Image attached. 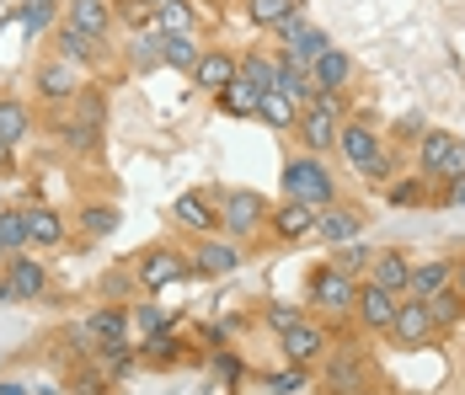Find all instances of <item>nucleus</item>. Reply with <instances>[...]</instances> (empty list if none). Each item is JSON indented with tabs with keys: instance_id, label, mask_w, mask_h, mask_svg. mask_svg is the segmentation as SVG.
Returning a JSON list of instances; mask_svg holds the SVG:
<instances>
[{
	"instance_id": "obj_7",
	"label": "nucleus",
	"mask_w": 465,
	"mask_h": 395,
	"mask_svg": "<svg viewBox=\"0 0 465 395\" xmlns=\"http://www.w3.org/2000/svg\"><path fill=\"white\" fill-rule=\"evenodd\" d=\"M129 310H118V305H102L86 315V326L75 331V342L81 348H96V352H107V348H129Z\"/></svg>"
},
{
	"instance_id": "obj_25",
	"label": "nucleus",
	"mask_w": 465,
	"mask_h": 395,
	"mask_svg": "<svg viewBox=\"0 0 465 395\" xmlns=\"http://www.w3.org/2000/svg\"><path fill=\"white\" fill-rule=\"evenodd\" d=\"M75 33H86L102 44V33H107V22H113V11H107V0H70V16H64Z\"/></svg>"
},
{
	"instance_id": "obj_21",
	"label": "nucleus",
	"mask_w": 465,
	"mask_h": 395,
	"mask_svg": "<svg viewBox=\"0 0 465 395\" xmlns=\"http://www.w3.org/2000/svg\"><path fill=\"white\" fill-rule=\"evenodd\" d=\"M450 150H455V133H450V129H422V139H418V172L422 176H444Z\"/></svg>"
},
{
	"instance_id": "obj_1",
	"label": "nucleus",
	"mask_w": 465,
	"mask_h": 395,
	"mask_svg": "<svg viewBox=\"0 0 465 395\" xmlns=\"http://www.w3.org/2000/svg\"><path fill=\"white\" fill-rule=\"evenodd\" d=\"M283 198L311 203L322 214V209L337 203V176L322 166V155H289V166H283Z\"/></svg>"
},
{
	"instance_id": "obj_45",
	"label": "nucleus",
	"mask_w": 465,
	"mask_h": 395,
	"mask_svg": "<svg viewBox=\"0 0 465 395\" xmlns=\"http://www.w3.org/2000/svg\"><path fill=\"white\" fill-rule=\"evenodd\" d=\"M177 337H161V331H155V337H150V342H144V358H155V363H161V358H177Z\"/></svg>"
},
{
	"instance_id": "obj_9",
	"label": "nucleus",
	"mask_w": 465,
	"mask_h": 395,
	"mask_svg": "<svg viewBox=\"0 0 465 395\" xmlns=\"http://www.w3.org/2000/svg\"><path fill=\"white\" fill-rule=\"evenodd\" d=\"M187 75H193V86H198V91L225 96V91L235 86V75H241V59L225 54V48H203V54H198V64H193Z\"/></svg>"
},
{
	"instance_id": "obj_44",
	"label": "nucleus",
	"mask_w": 465,
	"mask_h": 395,
	"mask_svg": "<svg viewBox=\"0 0 465 395\" xmlns=\"http://www.w3.org/2000/svg\"><path fill=\"white\" fill-rule=\"evenodd\" d=\"M439 182H465V139H455V150H450V161H444V176Z\"/></svg>"
},
{
	"instance_id": "obj_17",
	"label": "nucleus",
	"mask_w": 465,
	"mask_h": 395,
	"mask_svg": "<svg viewBox=\"0 0 465 395\" xmlns=\"http://www.w3.org/2000/svg\"><path fill=\"white\" fill-rule=\"evenodd\" d=\"M48 283V272L33 257H11L5 262V278H0V300H38Z\"/></svg>"
},
{
	"instance_id": "obj_22",
	"label": "nucleus",
	"mask_w": 465,
	"mask_h": 395,
	"mask_svg": "<svg viewBox=\"0 0 465 395\" xmlns=\"http://www.w3.org/2000/svg\"><path fill=\"white\" fill-rule=\"evenodd\" d=\"M407 278H412V262H407L401 252H374L370 283H380V289H391V294H401V300H407Z\"/></svg>"
},
{
	"instance_id": "obj_15",
	"label": "nucleus",
	"mask_w": 465,
	"mask_h": 395,
	"mask_svg": "<svg viewBox=\"0 0 465 395\" xmlns=\"http://www.w3.org/2000/svg\"><path fill=\"white\" fill-rule=\"evenodd\" d=\"M391 337H396L401 348H428V342L439 337V326H433V315H428V305H422V300H401Z\"/></svg>"
},
{
	"instance_id": "obj_49",
	"label": "nucleus",
	"mask_w": 465,
	"mask_h": 395,
	"mask_svg": "<svg viewBox=\"0 0 465 395\" xmlns=\"http://www.w3.org/2000/svg\"><path fill=\"white\" fill-rule=\"evenodd\" d=\"M455 289H460V294H465V257H460V262H455Z\"/></svg>"
},
{
	"instance_id": "obj_29",
	"label": "nucleus",
	"mask_w": 465,
	"mask_h": 395,
	"mask_svg": "<svg viewBox=\"0 0 465 395\" xmlns=\"http://www.w3.org/2000/svg\"><path fill=\"white\" fill-rule=\"evenodd\" d=\"M33 129V113H27V102H16V96H0V144H16V139H27Z\"/></svg>"
},
{
	"instance_id": "obj_24",
	"label": "nucleus",
	"mask_w": 465,
	"mask_h": 395,
	"mask_svg": "<svg viewBox=\"0 0 465 395\" xmlns=\"http://www.w3.org/2000/svg\"><path fill=\"white\" fill-rule=\"evenodd\" d=\"M246 16H252L257 27H268V33H279L283 22H294V16H305V0H246Z\"/></svg>"
},
{
	"instance_id": "obj_26",
	"label": "nucleus",
	"mask_w": 465,
	"mask_h": 395,
	"mask_svg": "<svg viewBox=\"0 0 465 395\" xmlns=\"http://www.w3.org/2000/svg\"><path fill=\"white\" fill-rule=\"evenodd\" d=\"M38 96H48V102L81 96V75H75L64 59H54V64H44V70H38Z\"/></svg>"
},
{
	"instance_id": "obj_46",
	"label": "nucleus",
	"mask_w": 465,
	"mask_h": 395,
	"mask_svg": "<svg viewBox=\"0 0 465 395\" xmlns=\"http://www.w3.org/2000/svg\"><path fill=\"white\" fill-rule=\"evenodd\" d=\"M134 54H140V64H161V33L150 27V33H144L140 44H134Z\"/></svg>"
},
{
	"instance_id": "obj_43",
	"label": "nucleus",
	"mask_w": 465,
	"mask_h": 395,
	"mask_svg": "<svg viewBox=\"0 0 465 395\" xmlns=\"http://www.w3.org/2000/svg\"><path fill=\"white\" fill-rule=\"evenodd\" d=\"M268 385H273V395H300V390H305V369H294V363H289V369L273 374Z\"/></svg>"
},
{
	"instance_id": "obj_30",
	"label": "nucleus",
	"mask_w": 465,
	"mask_h": 395,
	"mask_svg": "<svg viewBox=\"0 0 465 395\" xmlns=\"http://www.w3.org/2000/svg\"><path fill=\"white\" fill-rule=\"evenodd\" d=\"M27 246V209H0V257H22Z\"/></svg>"
},
{
	"instance_id": "obj_51",
	"label": "nucleus",
	"mask_w": 465,
	"mask_h": 395,
	"mask_svg": "<svg viewBox=\"0 0 465 395\" xmlns=\"http://www.w3.org/2000/svg\"><path fill=\"white\" fill-rule=\"evenodd\" d=\"M5 161H11V144H0V166H5Z\"/></svg>"
},
{
	"instance_id": "obj_4",
	"label": "nucleus",
	"mask_w": 465,
	"mask_h": 395,
	"mask_svg": "<svg viewBox=\"0 0 465 395\" xmlns=\"http://www.w3.org/2000/svg\"><path fill=\"white\" fill-rule=\"evenodd\" d=\"M300 144H305V155H326V150H337V139H342V96H311V107L300 113Z\"/></svg>"
},
{
	"instance_id": "obj_41",
	"label": "nucleus",
	"mask_w": 465,
	"mask_h": 395,
	"mask_svg": "<svg viewBox=\"0 0 465 395\" xmlns=\"http://www.w3.org/2000/svg\"><path fill=\"white\" fill-rule=\"evenodd\" d=\"M300 321H305V310H294V305H268V326H273V331H294V326H300Z\"/></svg>"
},
{
	"instance_id": "obj_27",
	"label": "nucleus",
	"mask_w": 465,
	"mask_h": 395,
	"mask_svg": "<svg viewBox=\"0 0 465 395\" xmlns=\"http://www.w3.org/2000/svg\"><path fill=\"white\" fill-rule=\"evenodd\" d=\"M150 27L166 38V33H187L193 27V11L187 0H150Z\"/></svg>"
},
{
	"instance_id": "obj_10",
	"label": "nucleus",
	"mask_w": 465,
	"mask_h": 395,
	"mask_svg": "<svg viewBox=\"0 0 465 395\" xmlns=\"http://www.w3.org/2000/svg\"><path fill=\"white\" fill-rule=\"evenodd\" d=\"M279 342H283V358H289L294 369H305V363H322L326 348H331L326 326H322V321H311V315H305V321H300L294 331H283Z\"/></svg>"
},
{
	"instance_id": "obj_6",
	"label": "nucleus",
	"mask_w": 465,
	"mask_h": 395,
	"mask_svg": "<svg viewBox=\"0 0 465 395\" xmlns=\"http://www.w3.org/2000/svg\"><path fill=\"white\" fill-rule=\"evenodd\" d=\"M322 385L331 395H364V385H370V358L359 348H326L322 358Z\"/></svg>"
},
{
	"instance_id": "obj_12",
	"label": "nucleus",
	"mask_w": 465,
	"mask_h": 395,
	"mask_svg": "<svg viewBox=\"0 0 465 395\" xmlns=\"http://www.w3.org/2000/svg\"><path fill=\"white\" fill-rule=\"evenodd\" d=\"M102 118H107L102 96H96V91H81V102H75V123H64V144H75V150H96V144H102Z\"/></svg>"
},
{
	"instance_id": "obj_11",
	"label": "nucleus",
	"mask_w": 465,
	"mask_h": 395,
	"mask_svg": "<svg viewBox=\"0 0 465 395\" xmlns=\"http://www.w3.org/2000/svg\"><path fill=\"white\" fill-rule=\"evenodd\" d=\"M396 310H401V294H391V289H380V283H359V305H353V315H359V326H370V331H391L396 326Z\"/></svg>"
},
{
	"instance_id": "obj_3",
	"label": "nucleus",
	"mask_w": 465,
	"mask_h": 395,
	"mask_svg": "<svg viewBox=\"0 0 465 395\" xmlns=\"http://www.w3.org/2000/svg\"><path fill=\"white\" fill-rule=\"evenodd\" d=\"M268 214H273V209H268L262 193H252V187H231V193L220 198V235L241 246V241H252V235L268 224Z\"/></svg>"
},
{
	"instance_id": "obj_42",
	"label": "nucleus",
	"mask_w": 465,
	"mask_h": 395,
	"mask_svg": "<svg viewBox=\"0 0 465 395\" xmlns=\"http://www.w3.org/2000/svg\"><path fill=\"white\" fill-rule=\"evenodd\" d=\"M129 321L140 326L144 337H155V331H161V326H166L172 315H166V310H155V305H140V310H134V315H129Z\"/></svg>"
},
{
	"instance_id": "obj_20",
	"label": "nucleus",
	"mask_w": 465,
	"mask_h": 395,
	"mask_svg": "<svg viewBox=\"0 0 465 395\" xmlns=\"http://www.w3.org/2000/svg\"><path fill=\"white\" fill-rule=\"evenodd\" d=\"M172 220L183 224V230H198V235H214L220 230V214L209 209V193H183L172 203Z\"/></svg>"
},
{
	"instance_id": "obj_47",
	"label": "nucleus",
	"mask_w": 465,
	"mask_h": 395,
	"mask_svg": "<svg viewBox=\"0 0 465 395\" xmlns=\"http://www.w3.org/2000/svg\"><path fill=\"white\" fill-rule=\"evenodd\" d=\"M54 22V0H27V27L38 33V27H48Z\"/></svg>"
},
{
	"instance_id": "obj_48",
	"label": "nucleus",
	"mask_w": 465,
	"mask_h": 395,
	"mask_svg": "<svg viewBox=\"0 0 465 395\" xmlns=\"http://www.w3.org/2000/svg\"><path fill=\"white\" fill-rule=\"evenodd\" d=\"M444 203H450V209H465V182H450V187H444Z\"/></svg>"
},
{
	"instance_id": "obj_33",
	"label": "nucleus",
	"mask_w": 465,
	"mask_h": 395,
	"mask_svg": "<svg viewBox=\"0 0 465 395\" xmlns=\"http://www.w3.org/2000/svg\"><path fill=\"white\" fill-rule=\"evenodd\" d=\"M428 315H433V326H439V331H444V326H455V321H465V294L450 283L444 294H433V300H428Z\"/></svg>"
},
{
	"instance_id": "obj_39",
	"label": "nucleus",
	"mask_w": 465,
	"mask_h": 395,
	"mask_svg": "<svg viewBox=\"0 0 465 395\" xmlns=\"http://www.w3.org/2000/svg\"><path fill=\"white\" fill-rule=\"evenodd\" d=\"M391 203H396V209H418V203H428V182H422V172L401 176V182L391 187Z\"/></svg>"
},
{
	"instance_id": "obj_2",
	"label": "nucleus",
	"mask_w": 465,
	"mask_h": 395,
	"mask_svg": "<svg viewBox=\"0 0 465 395\" xmlns=\"http://www.w3.org/2000/svg\"><path fill=\"white\" fill-rule=\"evenodd\" d=\"M337 150L348 155V166L364 176V182H391V150L380 144L374 123H342V139Z\"/></svg>"
},
{
	"instance_id": "obj_18",
	"label": "nucleus",
	"mask_w": 465,
	"mask_h": 395,
	"mask_svg": "<svg viewBox=\"0 0 465 395\" xmlns=\"http://www.w3.org/2000/svg\"><path fill=\"white\" fill-rule=\"evenodd\" d=\"M241 267V246L235 241H214V235H203V246L193 252V272H203V278H225Z\"/></svg>"
},
{
	"instance_id": "obj_28",
	"label": "nucleus",
	"mask_w": 465,
	"mask_h": 395,
	"mask_svg": "<svg viewBox=\"0 0 465 395\" xmlns=\"http://www.w3.org/2000/svg\"><path fill=\"white\" fill-rule=\"evenodd\" d=\"M262 96H268V91H257L252 81H246V75H235V86L225 91V96H220V107H225L231 118H257V107H262Z\"/></svg>"
},
{
	"instance_id": "obj_8",
	"label": "nucleus",
	"mask_w": 465,
	"mask_h": 395,
	"mask_svg": "<svg viewBox=\"0 0 465 395\" xmlns=\"http://www.w3.org/2000/svg\"><path fill=\"white\" fill-rule=\"evenodd\" d=\"M183 272H193V257H183V252H172V246H150L140 262H134V278H140V289H166V283H177Z\"/></svg>"
},
{
	"instance_id": "obj_23",
	"label": "nucleus",
	"mask_w": 465,
	"mask_h": 395,
	"mask_svg": "<svg viewBox=\"0 0 465 395\" xmlns=\"http://www.w3.org/2000/svg\"><path fill=\"white\" fill-rule=\"evenodd\" d=\"M59 241H64V220H59L54 209H44V203H27V246L48 252V246H59Z\"/></svg>"
},
{
	"instance_id": "obj_14",
	"label": "nucleus",
	"mask_w": 465,
	"mask_h": 395,
	"mask_svg": "<svg viewBox=\"0 0 465 395\" xmlns=\"http://www.w3.org/2000/svg\"><path fill=\"white\" fill-rule=\"evenodd\" d=\"M348 81H353V54H342V48H326L311 64V96H342Z\"/></svg>"
},
{
	"instance_id": "obj_16",
	"label": "nucleus",
	"mask_w": 465,
	"mask_h": 395,
	"mask_svg": "<svg viewBox=\"0 0 465 395\" xmlns=\"http://www.w3.org/2000/svg\"><path fill=\"white\" fill-rule=\"evenodd\" d=\"M359 235H364V214H359V209H348V203H331V209L316 214V241H326L331 252H337V246H348V241H359Z\"/></svg>"
},
{
	"instance_id": "obj_34",
	"label": "nucleus",
	"mask_w": 465,
	"mask_h": 395,
	"mask_svg": "<svg viewBox=\"0 0 465 395\" xmlns=\"http://www.w3.org/2000/svg\"><path fill=\"white\" fill-rule=\"evenodd\" d=\"M273 91H283V96L300 102V107H311V75L294 70V64H283V59H279V81H273Z\"/></svg>"
},
{
	"instance_id": "obj_37",
	"label": "nucleus",
	"mask_w": 465,
	"mask_h": 395,
	"mask_svg": "<svg viewBox=\"0 0 465 395\" xmlns=\"http://www.w3.org/2000/svg\"><path fill=\"white\" fill-rule=\"evenodd\" d=\"M81 230H86L92 241L113 235V230H118V209H113V203H92V209H81Z\"/></svg>"
},
{
	"instance_id": "obj_5",
	"label": "nucleus",
	"mask_w": 465,
	"mask_h": 395,
	"mask_svg": "<svg viewBox=\"0 0 465 395\" xmlns=\"http://www.w3.org/2000/svg\"><path fill=\"white\" fill-rule=\"evenodd\" d=\"M311 305L326 310V315H348V310L359 305V278L353 272H342V267H316L311 272Z\"/></svg>"
},
{
	"instance_id": "obj_19",
	"label": "nucleus",
	"mask_w": 465,
	"mask_h": 395,
	"mask_svg": "<svg viewBox=\"0 0 465 395\" xmlns=\"http://www.w3.org/2000/svg\"><path fill=\"white\" fill-rule=\"evenodd\" d=\"M455 283V262H418L412 267V278H407V300H433V294H444Z\"/></svg>"
},
{
	"instance_id": "obj_40",
	"label": "nucleus",
	"mask_w": 465,
	"mask_h": 395,
	"mask_svg": "<svg viewBox=\"0 0 465 395\" xmlns=\"http://www.w3.org/2000/svg\"><path fill=\"white\" fill-rule=\"evenodd\" d=\"M129 369H134V352L129 348H107L102 352V374H107V380H118V374H129Z\"/></svg>"
},
{
	"instance_id": "obj_36",
	"label": "nucleus",
	"mask_w": 465,
	"mask_h": 395,
	"mask_svg": "<svg viewBox=\"0 0 465 395\" xmlns=\"http://www.w3.org/2000/svg\"><path fill=\"white\" fill-rule=\"evenodd\" d=\"M331 267H342V272H364V267H374V246H364V241H348V246H337L331 252Z\"/></svg>"
},
{
	"instance_id": "obj_38",
	"label": "nucleus",
	"mask_w": 465,
	"mask_h": 395,
	"mask_svg": "<svg viewBox=\"0 0 465 395\" xmlns=\"http://www.w3.org/2000/svg\"><path fill=\"white\" fill-rule=\"evenodd\" d=\"M241 75H246L257 91H273V81H279V64H273V59H262V54H246V59H241Z\"/></svg>"
},
{
	"instance_id": "obj_35",
	"label": "nucleus",
	"mask_w": 465,
	"mask_h": 395,
	"mask_svg": "<svg viewBox=\"0 0 465 395\" xmlns=\"http://www.w3.org/2000/svg\"><path fill=\"white\" fill-rule=\"evenodd\" d=\"M54 48H59V59H92L96 54V38H86V33H75L70 22L54 33Z\"/></svg>"
},
{
	"instance_id": "obj_31",
	"label": "nucleus",
	"mask_w": 465,
	"mask_h": 395,
	"mask_svg": "<svg viewBox=\"0 0 465 395\" xmlns=\"http://www.w3.org/2000/svg\"><path fill=\"white\" fill-rule=\"evenodd\" d=\"M300 113H305V107H300V102H289L283 91H268V96H262V107H257V118H262V123H273V129H294V123H300Z\"/></svg>"
},
{
	"instance_id": "obj_32",
	"label": "nucleus",
	"mask_w": 465,
	"mask_h": 395,
	"mask_svg": "<svg viewBox=\"0 0 465 395\" xmlns=\"http://www.w3.org/2000/svg\"><path fill=\"white\" fill-rule=\"evenodd\" d=\"M198 54H203V48L193 44L187 33H166V38H161V64H172V70H193Z\"/></svg>"
},
{
	"instance_id": "obj_50",
	"label": "nucleus",
	"mask_w": 465,
	"mask_h": 395,
	"mask_svg": "<svg viewBox=\"0 0 465 395\" xmlns=\"http://www.w3.org/2000/svg\"><path fill=\"white\" fill-rule=\"evenodd\" d=\"M0 395H27V390H22V385H11V380H5V385H0Z\"/></svg>"
},
{
	"instance_id": "obj_13",
	"label": "nucleus",
	"mask_w": 465,
	"mask_h": 395,
	"mask_svg": "<svg viewBox=\"0 0 465 395\" xmlns=\"http://www.w3.org/2000/svg\"><path fill=\"white\" fill-rule=\"evenodd\" d=\"M268 230L279 235L283 246H300V241H311V235H316V209H311V203H294V198H283L279 209L268 214Z\"/></svg>"
}]
</instances>
